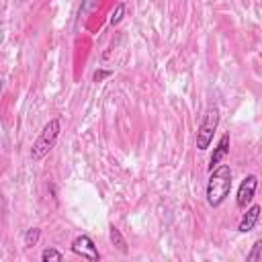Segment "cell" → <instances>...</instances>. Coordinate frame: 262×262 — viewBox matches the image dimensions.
<instances>
[{
    "label": "cell",
    "instance_id": "5b68a950",
    "mask_svg": "<svg viewBox=\"0 0 262 262\" xmlns=\"http://www.w3.org/2000/svg\"><path fill=\"white\" fill-rule=\"evenodd\" d=\"M256 186H258V176L256 174H250L242 180L239 188H237V196H235V203L239 209H244L248 203H252L254 199V192H256Z\"/></svg>",
    "mask_w": 262,
    "mask_h": 262
},
{
    "label": "cell",
    "instance_id": "6da1fadb",
    "mask_svg": "<svg viewBox=\"0 0 262 262\" xmlns=\"http://www.w3.org/2000/svg\"><path fill=\"white\" fill-rule=\"evenodd\" d=\"M231 190V168L225 164H219L211 170V176L207 180V203L211 207H219Z\"/></svg>",
    "mask_w": 262,
    "mask_h": 262
},
{
    "label": "cell",
    "instance_id": "52a82bcc",
    "mask_svg": "<svg viewBox=\"0 0 262 262\" xmlns=\"http://www.w3.org/2000/svg\"><path fill=\"white\" fill-rule=\"evenodd\" d=\"M227 154H229V133L221 135V139H219L217 147L213 149V154H211V158H209V170H213L215 166H219V164H221V160H223Z\"/></svg>",
    "mask_w": 262,
    "mask_h": 262
},
{
    "label": "cell",
    "instance_id": "9c48e42d",
    "mask_svg": "<svg viewBox=\"0 0 262 262\" xmlns=\"http://www.w3.org/2000/svg\"><path fill=\"white\" fill-rule=\"evenodd\" d=\"M39 237H41V229L39 227H29L25 231V235H23V242H25L27 248H31V246H37Z\"/></svg>",
    "mask_w": 262,
    "mask_h": 262
},
{
    "label": "cell",
    "instance_id": "7a4b0ae2",
    "mask_svg": "<svg viewBox=\"0 0 262 262\" xmlns=\"http://www.w3.org/2000/svg\"><path fill=\"white\" fill-rule=\"evenodd\" d=\"M59 131H61V121L55 117V119H49L43 129L39 131L37 139L33 141V147H31V158L33 160H43L55 145L57 137H59Z\"/></svg>",
    "mask_w": 262,
    "mask_h": 262
},
{
    "label": "cell",
    "instance_id": "277c9868",
    "mask_svg": "<svg viewBox=\"0 0 262 262\" xmlns=\"http://www.w3.org/2000/svg\"><path fill=\"white\" fill-rule=\"evenodd\" d=\"M72 252H74L76 256L86 258V260H92V262H98V260H100V254H98V250H96L92 237L86 235V233L74 237V242H72Z\"/></svg>",
    "mask_w": 262,
    "mask_h": 262
},
{
    "label": "cell",
    "instance_id": "ba28073f",
    "mask_svg": "<svg viewBox=\"0 0 262 262\" xmlns=\"http://www.w3.org/2000/svg\"><path fill=\"white\" fill-rule=\"evenodd\" d=\"M108 237H111L113 246H115L119 252H123V254H127V252H129L127 242H125V237H123V233H121V229H119V227L111 225V227H108Z\"/></svg>",
    "mask_w": 262,
    "mask_h": 262
},
{
    "label": "cell",
    "instance_id": "4fadbf2b",
    "mask_svg": "<svg viewBox=\"0 0 262 262\" xmlns=\"http://www.w3.org/2000/svg\"><path fill=\"white\" fill-rule=\"evenodd\" d=\"M111 74H113L111 70H96V72H94V76H92V80H94V82H102V80H104V78H108Z\"/></svg>",
    "mask_w": 262,
    "mask_h": 262
},
{
    "label": "cell",
    "instance_id": "8fae6325",
    "mask_svg": "<svg viewBox=\"0 0 262 262\" xmlns=\"http://www.w3.org/2000/svg\"><path fill=\"white\" fill-rule=\"evenodd\" d=\"M262 258V239H256L254 246H252V252L246 256L248 262H258Z\"/></svg>",
    "mask_w": 262,
    "mask_h": 262
},
{
    "label": "cell",
    "instance_id": "7c38bea8",
    "mask_svg": "<svg viewBox=\"0 0 262 262\" xmlns=\"http://www.w3.org/2000/svg\"><path fill=\"white\" fill-rule=\"evenodd\" d=\"M123 14H125V2H119L117 6H115V10H113V14H111V25L115 27V25H119L121 20H123Z\"/></svg>",
    "mask_w": 262,
    "mask_h": 262
},
{
    "label": "cell",
    "instance_id": "30bf717a",
    "mask_svg": "<svg viewBox=\"0 0 262 262\" xmlns=\"http://www.w3.org/2000/svg\"><path fill=\"white\" fill-rule=\"evenodd\" d=\"M41 260L43 262H61L63 260V254L59 250H55V248H45L41 252Z\"/></svg>",
    "mask_w": 262,
    "mask_h": 262
},
{
    "label": "cell",
    "instance_id": "3957f363",
    "mask_svg": "<svg viewBox=\"0 0 262 262\" xmlns=\"http://www.w3.org/2000/svg\"><path fill=\"white\" fill-rule=\"evenodd\" d=\"M217 125H219V108L211 106V108L205 111V115H203V119H201V125H199V129H196V139H194V143H196V147H199L201 151H205V149L211 145L213 135H215V131H217Z\"/></svg>",
    "mask_w": 262,
    "mask_h": 262
},
{
    "label": "cell",
    "instance_id": "8992f818",
    "mask_svg": "<svg viewBox=\"0 0 262 262\" xmlns=\"http://www.w3.org/2000/svg\"><path fill=\"white\" fill-rule=\"evenodd\" d=\"M258 217H260V205H252V207L244 213V217L239 219V223H237V231H239V233H248V231H252V229L256 227V223H258Z\"/></svg>",
    "mask_w": 262,
    "mask_h": 262
},
{
    "label": "cell",
    "instance_id": "5bb4252c",
    "mask_svg": "<svg viewBox=\"0 0 262 262\" xmlns=\"http://www.w3.org/2000/svg\"><path fill=\"white\" fill-rule=\"evenodd\" d=\"M2 88H4V84H2V80H0V96H2Z\"/></svg>",
    "mask_w": 262,
    "mask_h": 262
}]
</instances>
